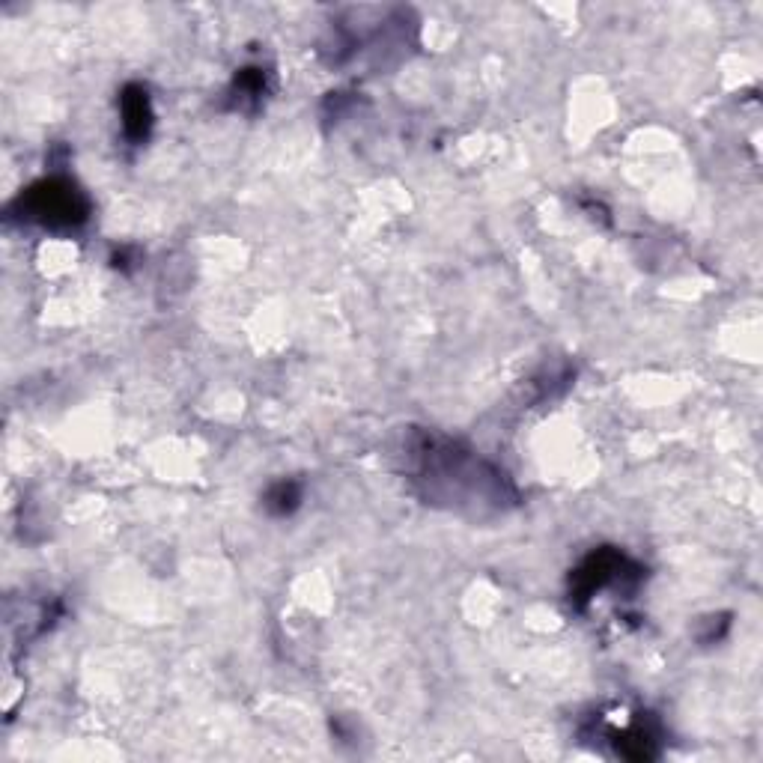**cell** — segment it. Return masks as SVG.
Returning a JSON list of instances; mask_svg holds the SVG:
<instances>
[{
	"label": "cell",
	"mask_w": 763,
	"mask_h": 763,
	"mask_svg": "<svg viewBox=\"0 0 763 763\" xmlns=\"http://www.w3.org/2000/svg\"><path fill=\"white\" fill-rule=\"evenodd\" d=\"M15 206L21 218L39 221L45 227H78L90 215L87 197L69 179H60V176L30 185Z\"/></svg>",
	"instance_id": "cell-1"
},
{
	"label": "cell",
	"mask_w": 763,
	"mask_h": 763,
	"mask_svg": "<svg viewBox=\"0 0 763 763\" xmlns=\"http://www.w3.org/2000/svg\"><path fill=\"white\" fill-rule=\"evenodd\" d=\"M120 114H123V132L132 144H144L153 132V102L147 87L129 84L120 96Z\"/></svg>",
	"instance_id": "cell-2"
},
{
	"label": "cell",
	"mask_w": 763,
	"mask_h": 763,
	"mask_svg": "<svg viewBox=\"0 0 763 763\" xmlns=\"http://www.w3.org/2000/svg\"><path fill=\"white\" fill-rule=\"evenodd\" d=\"M266 93V72L263 69H242L233 81V96L236 105L245 102H260V96Z\"/></svg>",
	"instance_id": "cell-3"
},
{
	"label": "cell",
	"mask_w": 763,
	"mask_h": 763,
	"mask_svg": "<svg viewBox=\"0 0 763 763\" xmlns=\"http://www.w3.org/2000/svg\"><path fill=\"white\" fill-rule=\"evenodd\" d=\"M299 501H302V489H299L296 483H287V480L275 483V486L266 492V507H269L272 513H278V516L293 513V510L299 507Z\"/></svg>",
	"instance_id": "cell-4"
}]
</instances>
